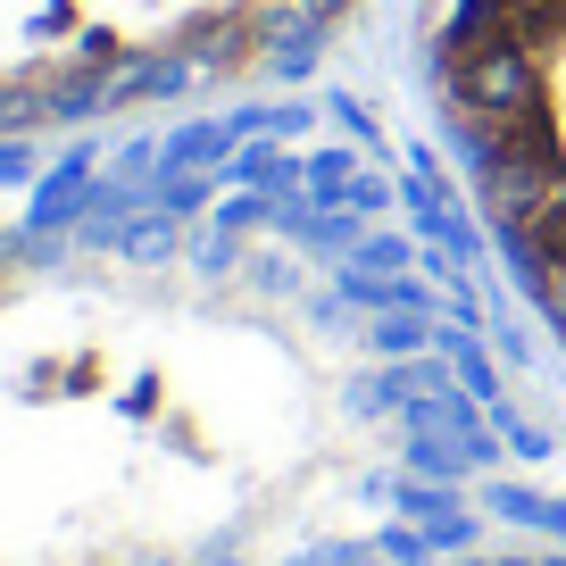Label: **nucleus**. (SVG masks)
Wrapping results in <instances>:
<instances>
[{"mask_svg":"<svg viewBox=\"0 0 566 566\" xmlns=\"http://www.w3.org/2000/svg\"><path fill=\"white\" fill-rule=\"evenodd\" d=\"M459 75L483 184L566 317V0H475Z\"/></svg>","mask_w":566,"mask_h":566,"instance_id":"nucleus-1","label":"nucleus"}]
</instances>
